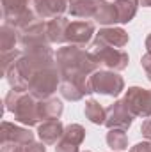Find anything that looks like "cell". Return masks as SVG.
Wrapping results in <instances>:
<instances>
[{"label":"cell","mask_w":151,"mask_h":152,"mask_svg":"<svg viewBox=\"0 0 151 152\" xmlns=\"http://www.w3.org/2000/svg\"><path fill=\"white\" fill-rule=\"evenodd\" d=\"M55 60H57L59 73H61V80L89 78L98 69V64L94 57L91 55V51L80 46H73V44H66L59 48L55 53Z\"/></svg>","instance_id":"6da1fadb"},{"label":"cell","mask_w":151,"mask_h":152,"mask_svg":"<svg viewBox=\"0 0 151 152\" xmlns=\"http://www.w3.org/2000/svg\"><path fill=\"white\" fill-rule=\"evenodd\" d=\"M5 110L14 115V120L32 127L39 126L41 117H39V99H36L29 92H20L11 88L5 96Z\"/></svg>","instance_id":"7a4b0ae2"},{"label":"cell","mask_w":151,"mask_h":152,"mask_svg":"<svg viewBox=\"0 0 151 152\" xmlns=\"http://www.w3.org/2000/svg\"><path fill=\"white\" fill-rule=\"evenodd\" d=\"M91 55L94 57L98 67L101 69H109V71H124L128 67V62H130V57L124 50L121 48H112V46H107V44H101L98 41H93L91 42Z\"/></svg>","instance_id":"3957f363"},{"label":"cell","mask_w":151,"mask_h":152,"mask_svg":"<svg viewBox=\"0 0 151 152\" xmlns=\"http://www.w3.org/2000/svg\"><path fill=\"white\" fill-rule=\"evenodd\" d=\"M59 85H61V73L55 64V66L41 69L32 76L29 83V94H32L36 99H48L53 96Z\"/></svg>","instance_id":"277c9868"},{"label":"cell","mask_w":151,"mask_h":152,"mask_svg":"<svg viewBox=\"0 0 151 152\" xmlns=\"http://www.w3.org/2000/svg\"><path fill=\"white\" fill-rule=\"evenodd\" d=\"M89 85L93 92H98L101 96H110V97H117L124 90L123 76L109 69H96L89 76Z\"/></svg>","instance_id":"5b68a950"},{"label":"cell","mask_w":151,"mask_h":152,"mask_svg":"<svg viewBox=\"0 0 151 152\" xmlns=\"http://www.w3.org/2000/svg\"><path fill=\"white\" fill-rule=\"evenodd\" d=\"M124 103L135 117H151V90L142 87H130L124 94Z\"/></svg>","instance_id":"8992f818"},{"label":"cell","mask_w":151,"mask_h":152,"mask_svg":"<svg viewBox=\"0 0 151 152\" xmlns=\"http://www.w3.org/2000/svg\"><path fill=\"white\" fill-rule=\"evenodd\" d=\"M50 39H48V28H46V21L38 20L36 23H32L29 28L20 32V46L23 51L29 50H36L41 46H50Z\"/></svg>","instance_id":"52a82bcc"},{"label":"cell","mask_w":151,"mask_h":152,"mask_svg":"<svg viewBox=\"0 0 151 152\" xmlns=\"http://www.w3.org/2000/svg\"><path fill=\"white\" fill-rule=\"evenodd\" d=\"M135 115L130 112L128 104L124 99H117L107 108V118H105V127L107 129H128L133 124Z\"/></svg>","instance_id":"ba28073f"},{"label":"cell","mask_w":151,"mask_h":152,"mask_svg":"<svg viewBox=\"0 0 151 152\" xmlns=\"http://www.w3.org/2000/svg\"><path fill=\"white\" fill-rule=\"evenodd\" d=\"M94 30H96V27H94V21H91V20L71 21L70 27H68V30H66V44L85 48L91 42L93 36L96 34Z\"/></svg>","instance_id":"9c48e42d"},{"label":"cell","mask_w":151,"mask_h":152,"mask_svg":"<svg viewBox=\"0 0 151 152\" xmlns=\"http://www.w3.org/2000/svg\"><path fill=\"white\" fill-rule=\"evenodd\" d=\"M32 7L41 20H53L70 9V0H32Z\"/></svg>","instance_id":"30bf717a"},{"label":"cell","mask_w":151,"mask_h":152,"mask_svg":"<svg viewBox=\"0 0 151 152\" xmlns=\"http://www.w3.org/2000/svg\"><path fill=\"white\" fill-rule=\"evenodd\" d=\"M59 92L66 101H80L84 96L93 94L89 78H80V80H61Z\"/></svg>","instance_id":"8fae6325"},{"label":"cell","mask_w":151,"mask_h":152,"mask_svg":"<svg viewBox=\"0 0 151 152\" xmlns=\"http://www.w3.org/2000/svg\"><path fill=\"white\" fill-rule=\"evenodd\" d=\"M0 134H2V143H32L36 140L34 133H30L29 127H21L11 122H2L0 127Z\"/></svg>","instance_id":"7c38bea8"},{"label":"cell","mask_w":151,"mask_h":152,"mask_svg":"<svg viewBox=\"0 0 151 152\" xmlns=\"http://www.w3.org/2000/svg\"><path fill=\"white\" fill-rule=\"evenodd\" d=\"M94 41H98L101 44H107V46H112V48H123V46L128 44L130 36L121 27H103L96 34Z\"/></svg>","instance_id":"4fadbf2b"},{"label":"cell","mask_w":151,"mask_h":152,"mask_svg":"<svg viewBox=\"0 0 151 152\" xmlns=\"http://www.w3.org/2000/svg\"><path fill=\"white\" fill-rule=\"evenodd\" d=\"M64 134V126L59 118L55 120H43L38 126V136L44 145H55Z\"/></svg>","instance_id":"5bb4252c"},{"label":"cell","mask_w":151,"mask_h":152,"mask_svg":"<svg viewBox=\"0 0 151 152\" xmlns=\"http://www.w3.org/2000/svg\"><path fill=\"white\" fill-rule=\"evenodd\" d=\"M101 2L103 0H70V12L75 18L91 20L94 18Z\"/></svg>","instance_id":"9a60e30c"},{"label":"cell","mask_w":151,"mask_h":152,"mask_svg":"<svg viewBox=\"0 0 151 152\" xmlns=\"http://www.w3.org/2000/svg\"><path fill=\"white\" fill-rule=\"evenodd\" d=\"M70 20L64 16L53 18L50 21H46V28H48V39L52 44H64L66 42V30L70 27Z\"/></svg>","instance_id":"2e32d148"},{"label":"cell","mask_w":151,"mask_h":152,"mask_svg":"<svg viewBox=\"0 0 151 152\" xmlns=\"http://www.w3.org/2000/svg\"><path fill=\"white\" fill-rule=\"evenodd\" d=\"M64 112V104L57 97H48V99H39V117L41 120H55L61 118Z\"/></svg>","instance_id":"e0dca14e"},{"label":"cell","mask_w":151,"mask_h":152,"mask_svg":"<svg viewBox=\"0 0 151 152\" xmlns=\"http://www.w3.org/2000/svg\"><path fill=\"white\" fill-rule=\"evenodd\" d=\"M29 4H32V0H2L4 23L11 25L20 14H23L29 9Z\"/></svg>","instance_id":"ac0fdd59"},{"label":"cell","mask_w":151,"mask_h":152,"mask_svg":"<svg viewBox=\"0 0 151 152\" xmlns=\"http://www.w3.org/2000/svg\"><path fill=\"white\" fill-rule=\"evenodd\" d=\"M93 20H94L96 23L103 25V27H110L114 23H119L115 5L110 4V2H107V0H103V2L100 4V7H98V11H96V14H94Z\"/></svg>","instance_id":"d6986e66"},{"label":"cell","mask_w":151,"mask_h":152,"mask_svg":"<svg viewBox=\"0 0 151 152\" xmlns=\"http://www.w3.org/2000/svg\"><path fill=\"white\" fill-rule=\"evenodd\" d=\"M84 115L89 122H93L96 126H103L105 118H107V108H103L96 99H87L85 106H84Z\"/></svg>","instance_id":"ffe728a7"},{"label":"cell","mask_w":151,"mask_h":152,"mask_svg":"<svg viewBox=\"0 0 151 152\" xmlns=\"http://www.w3.org/2000/svg\"><path fill=\"white\" fill-rule=\"evenodd\" d=\"M119 23H130L139 9V0H114Z\"/></svg>","instance_id":"44dd1931"},{"label":"cell","mask_w":151,"mask_h":152,"mask_svg":"<svg viewBox=\"0 0 151 152\" xmlns=\"http://www.w3.org/2000/svg\"><path fill=\"white\" fill-rule=\"evenodd\" d=\"M16 44H20V32L11 25H2L0 28V51H11L16 50Z\"/></svg>","instance_id":"7402d4cb"},{"label":"cell","mask_w":151,"mask_h":152,"mask_svg":"<svg viewBox=\"0 0 151 152\" xmlns=\"http://www.w3.org/2000/svg\"><path fill=\"white\" fill-rule=\"evenodd\" d=\"M107 145L115 152H121L124 149H128V134H126V129H109L107 136Z\"/></svg>","instance_id":"603a6c76"},{"label":"cell","mask_w":151,"mask_h":152,"mask_svg":"<svg viewBox=\"0 0 151 152\" xmlns=\"http://www.w3.org/2000/svg\"><path fill=\"white\" fill-rule=\"evenodd\" d=\"M62 140L71 142V143H75V145H82L84 140H85V127L80 126V124H70V126H66V127H64Z\"/></svg>","instance_id":"cb8c5ba5"},{"label":"cell","mask_w":151,"mask_h":152,"mask_svg":"<svg viewBox=\"0 0 151 152\" xmlns=\"http://www.w3.org/2000/svg\"><path fill=\"white\" fill-rule=\"evenodd\" d=\"M21 53H23V50H11V51H4L2 53V71H4V76L5 73L9 71V67L21 57Z\"/></svg>","instance_id":"d4e9b609"},{"label":"cell","mask_w":151,"mask_h":152,"mask_svg":"<svg viewBox=\"0 0 151 152\" xmlns=\"http://www.w3.org/2000/svg\"><path fill=\"white\" fill-rule=\"evenodd\" d=\"M78 149H80V145H75L71 142H66L62 138L55 143V152H78Z\"/></svg>","instance_id":"484cf974"},{"label":"cell","mask_w":151,"mask_h":152,"mask_svg":"<svg viewBox=\"0 0 151 152\" xmlns=\"http://www.w3.org/2000/svg\"><path fill=\"white\" fill-rule=\"evenodd\" d=\"M141 66H142V69H144V73H146V78L151 81V53L142 55V58H141Z\"/></svg>","instance_id":"4316f807"},{"label":"cell","mask_w":151,"mask_h":152,"mask_svg":"<svg viewBox=\"0 0 151 152\" xmlns=\"http://www.w3.org/2000/svg\"><path fill=\"white\" fill-rule=\"evenodd\" d=\"M25 152H46V147L43 142H32V143H27L25 145Z\"/></svg>","instance_id":"83f0119b"},{"label":"cell","mask_w":151,"mask_h":152,"mask_svg":"<svg viewBox=\"0 0 151 152\" xmlns=\"http://www.w3.org/2000/svg\"><path fill=\"white\" fill-rule=\"evenodd\" d=\"M130 152H151V142L146 140V142H141V143H135Z\"/></svg>","instance_id":"f1b7e54d"},{"label":"cell","mask_w":151,"mask_h":152,"mask_svg":"<svg viewBox=\"0 0 151 152\" xmlns=\"http://www.w3.org/2000/svg\"><path fill=\"white\" fill-rule=\"evenodd\" d=\"M141 133H142V136H144L146 140H150L151 142V117L142 122V126H141Z\"/></svg>","instance_id":"f546056e"},{"label":"cell","mask_w":151,"mask_h":152,"mask_svg":"<svg viewBox=\"0 0 151 152\" xmlns=\"http://www.w3.org/2000/svg\"><path fill=\"white\" fill-rule=\"evenodd\" d=\"M144 46H146V50H148V53H151V34L146 37V42H144Z\"/></svg>","instance_id":"4dcf8cb0"},{"label":"cell","mask_w":151,"mask_h":152,"mask_svg":"<svg viewBox=\"0 0 151 152\" xmlns=\"http://www.w3.org/2000/svg\"><path fill=\"white\" fill-rule=\"evenodd\" d=\"M139 5H142V7H151V0H139Z\"/></svg>","instance_id":"1f68e13d"},{"label":"cell","mask_w":151,"mask_h":152,"mask_svg":"<svg viewBox=\"0 0 151 152\" xmlns=\"http://www.w3.org/2000/svg\"><path fill=\"white\" fill-rule=\"evenodd\" d=\"M85 152H91V151H85Z\"/></svg>","instance_id":"d6a6232c"}]
</instances>
